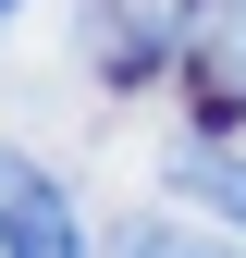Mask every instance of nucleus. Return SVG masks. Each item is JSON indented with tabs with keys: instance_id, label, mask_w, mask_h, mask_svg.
Segmentation results:
<instances>
[{
	"instance_id": "obj_1",
	"label": "nucleus",
	"mask_w": 246,
	"mask_h": 258,
	"mask_svg": "<svg viewBox=\"0 0 246 258\" xmlns=\"http://www.w3.org/2000/svg\"><path fill=\"white\" fill-rule=\"evenodd\" d=\"M184 25H197V0H86V74L99 86H136L160 74V49H184Z\"/></svg>"
},
{
	"instance_id": "obj_2",
	"label": "nucleus",
	"mask_w": 246,
	"mask_h": 258,
	"mask_svg": "<svg viewBox=\"0 0 246 258\" xmlns=\"http://www.w3.org/2000/svg\"><path fill=\"white\" fill-rule=\"evenodd\" d=\"M0 258H86L74 197H61L37 160H13V148H0Z\"/></svg>"
},
{
	"instance_id": "obj_3",
	"label": "nucleus",
	"mask_w": 246,
	"mask_h": 258,
	"mask_svg": "<svg viewBox=\"0 0 246 258\" xmlns=\"http://www.w3.org/2000/svg\"><path fill=\"white\" fill-rule=\"evenodd\" d=\"M184 74H197V123L234 136V123H246V0H197V25H184Z\"/></svg>"
},
{
	"instance_id": "obj_4",
	"label": "nucleus",
	"mask_w": 246,
	"mask_h": 258,
	"mask_svg": "<svg viewBox=\"0 0 246 258\" xmlns=\"http://www.w3.org/2000/svg\"><path fill=\"white\" fill-rule=\"evenodd\" d=\"M172 197H197L209 221H234V234H246V160H234L222 136H197V148H172Z\"/></svg>"
},
{
	"instance_id": "obj_5",
	"label": "nucleus",
	"mask_w": 246,
	"mask_h": 258,
	"mask_svg": "<svg viewBox=\"0 0 246 258\" xmlns=\"http://www.w3.org/2000/svg\"><path fill=\"white\" fill-rule=\"evenodd\" d=\"M111 258H234V246H222V234H184V221H123Z\"/></svg>"
},
{
	"instance_id": "obj_6",
	"label": "nucleus",
	"mask_w": 246,
	"mask_h": 258,
	"mask_svg": "<svg viewBox=\"0 0 246 258\" xmlns=\"http://www.w3.org/2000/svg\"><path fill=\"white\" fill-rule=\"evenodd\" d=\"M0 13H25V0H0Z\"/></svg>"
}]
</instances>
